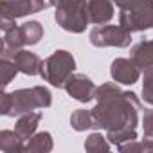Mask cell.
Listing matches in <instances>:
<instances>
[{
  "label": "cell",
  "mask_w": 153,
  "mask_h": 153,
  "mask_svg": "<svg viewBox=\"0 0 153 153\" xmlns=\"http://www.w3.org/2000/svg\"><path fill=\"white\" fill-rule=\"evenodd\" d=\"M99 105L92 110L94 123L99 128L108 130L112 142L135 139L139 101L131 92H121L115 85L108 83L96 90Z\"/></svg>",
  "instance_id": "6da1fadb"
},
{
  "label": "cell",
  "mask_w": 153,
  "mask_h": 153,
  "mask_svg": "<svg viewBox=\"0 0 153 153\" xmlns=\"http://www.w3.org/2000/svg\"><path fill=\"white\" fill-rule=\"evenodd\" d=\"M51 105V92L43 87H33L16 90L2 96V114L4 115H20L34 108H45Z\"/></svg>",
  "instance_id": "7a4b0ae2"
},
{
  "label": "cell",
  "mask_w": 153,
  "mask_h": 153,
  "mask_svg": "<svg viewBox=\"0 0 153 153\" xmlns=\"http://www.w3.org/2000/svg\"><path fill=\"white\" fill-rule=\"evenodd\" d=\"M56 6V22L70 33H81L87 27V0H51Z\"/></svg>",
  "instance_id": "3957f363"
},
{
  "label": "cell",
  "mask_w": 153,
  "mask_h": 153,
  "mask_svg": "<svg viewBox=\"0 0 153 153\" xmlns=\"http://www.w3.org/2000/svg\"><path fill=\"white\" fill-rule=\"evenodd\" d=\"M72 70H74V58L67 51H56L51 58H47L42 63L40 76L54 87H65Z\"/></svg>",
  "instance_id": "277c9868"
},
{
  "label": "cell",
  "mask_w": 153,
  "mask_h": 153,
  "mask_svg": "<svg viewBox=\"0 0 153 153\" xmlns=\"http://www.w3.org/2000/svg\"><path fill=\"white\" fill-rule=\"evenodd\" d=\"M130 31L123 25H97L90 33V42L96 47H126L130 45Z\"/></svg>",
  "instance_id": "5b68a950"
},
{
  "label": "cell",
  "mask_w": 153,
  "mask_h": 153,
  "mask_svg": "<svg viewBox=\"0 0 153 153\" xmlns=\"http://www.w3.org/2000/svg\"><path fill=\"white\" fill-rule=\"evenodd\" d=\"M119 20H121V25L126 27L130 33L153 27V0H146L142 6L131 11H121Z\"/></svg>",
  "instance_id": "8992f818"
},
{
  "label": "cell",
  "mask_w": 153,
  "mask_h": 153,
  "mask_svg": "<svg viewBox=\"0 0 153 153\" xmlns=\"http://www.w3.org/2000/svg\"><path fill=\"white\" fill-rule=\"evenodd\" d=\"M51 6V0H4L2 2V16L20 18L31 13H38Z\"/></svg>",
  "instance_id": "52a82bcc"
},
{
  "label": "cell",
  "mask_w": 153,
  "mask_h": 153,
  "mask_svg": "<svg viewBox=\"0 0 153 153\" xmlns=\"http://www.w3.org/2000/svg\"><path fill=\"white\" fill-rule=\"evenodd\" d=\"M65 88H67V92L74 99H78L81 103H88L96 96V90H97L94 87V83L87 78V76H83V74L70 76V78L67 79V83H65Z\"/></svg>",
  "instance_id": "ba28073f"
},
{
  "label": "cell",
  "mask_w": 153,
  "mask_h": 153,
  "mask_svg": "<svg viewBox=\"0 0 153 153\" xmlns=\"http://www.w3.org/2000/svg\"><path fill=\"white\" fill-rule=\"evenodd\" d=\"M112 78L119 83L131 85L139 79V67L133 63V59H115L112 63Z\"/></svg>",
  "instance_id": "9c48e42d"
},
{
  "label": "cell",
  "mask_w": 153,
  "mask_h": 153,
  "mask_svg": "<svg viewBox=\"0 0 153 153\" xmlns=\"http://www.w3.org/2000/svg\"><path fill=\"white\" fill-rule=\"evenodd\" d=\"M9 59H13V63L16 65V68L24 74H29V76H36L42 72V61L36 54L33 52H27V51H16L13 52L11 56H7Z\"/></svg>",
  "instance_id": "30bf717a"
},
{
  "label": "cell",
  "mask_w": 153,
  "mask_h": 153,
  "mask_svg": "<svg viewBox=\"0 0 153 153\" xmlns=\"http://www.w3.org/2000/svg\"><path fill=\"white\" fill-rule=\"evenodd\" d=\"M87 13L92 24H106L114 16L112 0H88Z\"/></svg>",
  "instance_id": "8fae6325"
},
{
  "label": "cell",
  "mask_w": 153,
  "mask_h": 153,
  "mask_svg": "<svg viewBox=\"0 0 153 153\" xmlns=\"http://www.w3.org/2000/svg\"><path fill=\"white\" fill-rule=\"evenodd\" d=\"M131 59L140 70L153 72V42H140L135 45L131 51Z\"/></svg>",
  "instance_id": "7c38bea8"
},
{
  "label": "cell",
  "mask_w": 153,
  "mask_h": 153,
  "mask_svg": "<svg viewBox=\"0 0 153 153\" xmlns=\"http://www.w3.org/2000/svg\"><path fill=\"white\" fill-rule=\"evenodd\" d=\"M40 114H31V112H27L24 117H20V121L16 123V128H15V131L20 135V139L22 140H25V139H29L31 135H33V131L36 130V126H38V121H40Z\"/></svg>",
  "instance_id": "4fadbf2b"
},
{
  "label": "cell",
  "mask_w": 153,
  "mask_h": 153,
  "mask_svg": "<svg viewBox=\"0 0 153 153\" xmlns=\"http://www.w3.org/2000/svg\"><path fill=\"white\" fill-rule=\"evenodd\" d=\"M0 149L6 153H15V151H22V139L16 131H9L4 130L0 133Z\"/></svg>",
  "instance_id": "5bb4252c"
},
{
  "label": "cell",
  "mask_w": 153,
  "mask_h": 153,
  "mask_svg": "<svg viewBox=\"0 0 153 153\" xmlns=\"http://www.w3.org/2000/svg\"><path fill=\"white\" fill-rule=\"evenodd\" d=\"M70 123H72V126H74L76 130H87V128H94V126H96L92 112L88 114L87 110H78V112L72 115Z\"/></svg>",
  "instance_id": "9a60e30c"
},
{
  "label": "cell",
  "mask_w": 153,
  "mask_h": 153,
  "mask_svg": "<svg viewBox=\"0 0 153 153\" xmlns=\"http://www.w3.org/2000/svg\"><path fill=\"white\" fill-rule=\"evenodd\" d=\"M52 148L51 142V135L49 133H38L31 139V142L25 146L27 151H49Z\"/></svg>",
  "instance_id": "2e32d148"
},
{
  "label": "cell",
  "mask_w": 153,
  "mask_h": 153,
  "mask_svg": "<svg viewBox=\"0 0 153 153\" xmlns=\"http://www.w3.org/2000/svg\"><path fill=\"white\" fill-rule=\"evenodd\" d=\"M16 65L13 63V59L9 58H2V83L4 87L11 83V79L15 78V74H16Z\"/></svg>",
  "instance_id": "e0dca14e"
},
{
  "label": "cell",
  "mask_w": 153,
  "mask_h": 153,
  "mask_svg": "<svg viewBox=\"0 0 153 153\" xmlns=\"http://www.w3.org/2000/svg\"><path fill=\"white\" fill-rule=\"evenodd\" d=\"M144 137L153 144V110L144 112Z\"/></svg>",
  "instance_id": "ac0fdd59"
},
{
  "label": "cell",
  "mask_w": 153,
  "mask_h": 153,
  "mask_svg": "<svg viewBox=\"0 0 153 153\" xmlns=\"http://www.w3.org/2000/svg\"><path fill=\"white\" fill-rule=\"evenodd\" d=\"M144 99L153 105V72H146V81H144Z\"/></svg>",
  "instance_id": "d6986e66"
},
{
  "label": "cell",
  "mask_w": 153,
  "mask_h": 153,
  "mask_svg": "<svg viewBox=\"0 0 153 153\" xmlns=\"http://www.w3.org/2000/svg\"><path fill=\"white\" fill-rule=\"evenodd\" d=\"M114 2L121 7V11H131L139 6H142L146 0H114Z\"/></svg>",
  "instance_id": "ffe728a7"
},
{
  "label": "cell",
  "mask_w": 153,
  "mask_h": 153,
  "mask_svg": "<svg viewBox=\"0 0 153 153\" xmlns=\"http://www.w3.org/2000/svg\"><path fill=\"white\" fill-rule=\"evenodd\" d=\"M101 139H103L101 135H90V137H88V142L85 144L87 149H99V148H101V149H108V146H106Z\"/></svg>",
  "instance_id": "44dd1931"
}]
</instances>
